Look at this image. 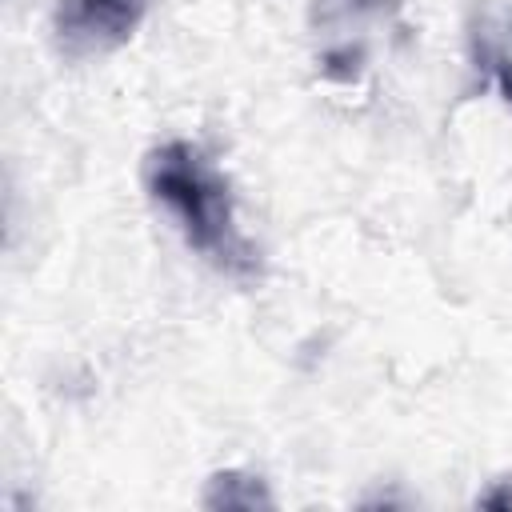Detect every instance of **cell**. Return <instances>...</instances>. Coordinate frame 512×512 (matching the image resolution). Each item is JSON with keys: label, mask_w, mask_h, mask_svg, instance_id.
I'll list each match as a JSON object with an SVG mask.
<instances>
[{"label": "cell", "mask_w": 512, "mask_h": 512, "mask_svg": "<svg viewBox=\"0 0 512 512\" xmlns=\"http://www.w3.org/2000/svg\"><path fill=\"white\" fill-rule=\"evenodd\" d=\"M148 196L172 216L184 244L228 276H256L260 260L236 220L228 176L192 140H168L144 156Z\"/></svg>", "instance_id": "cell-1"}, {"label": "cell", "mask_w": 512, "mask_h": 512, "mask_svg": "<svg viewBox=\"0 0 512 512\" xmlns=\"http://www.w3.org/2000/svg\"><path fill=\"white\" fill-rule=\"evenodd\" d=\"M156 0H60L52 40L68 60H96L124 48Z\"/></svg>", "instance_id": "cell-2"}, {"label": "cell", "mask_w": 512, "mask_h": 512, "mask_svg": "<svg viewBox=\"0 0 512 512\" xmlns=\"http://www.w3.org/2000/svg\"><path fill=\"white\" fill-rule=\"evenodd\" d=\"M488 68H492V80H496L500 96L512 104V60H508V56H500V52H492V56H488Z\"/></svg>", "instance_id": "cell-4"}, {"label": "cell", "mask_w": 512, "mask_h": 512, "mask_svg": "<svg viewBox=\"0 0 512 512\" xmlns=\"http://www.w3.org/2000/svg\"><path fill=\"white\" fill-rule=\"evenodd\" d=\"M204 508H272V496L260 476L248 472H216L204 488Z\"/></svg>", "instance_id": "cell-3"}]
</instances>
